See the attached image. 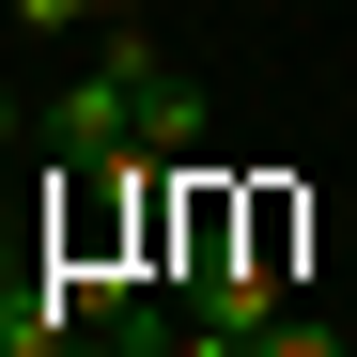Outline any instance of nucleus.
<instances>
[{
  "label": "nucleus",
  "instance_id": "1",
  "mask_svg": "<svg viewBox=\"0 0 357 357\" xmlns=\"http://www.w3.org/2000/svg\"><path fill=\"white\" fill-rule=\"evenodd\" d=\"M155 78H171V47H155V31H93V63L31 109L47 155H63V171H125V155H140V93H155Z\"/></svg>",
  "mask_w": 357,
  "mask_h": 357
},
{
  "label": "nucleus",
  "instance_id": "2",
  "mask_svg": "<svg viewBox=\"0 0 357 357\" xmlns=\"http://www.w3.org/2000/svg\"><path fill=\"white\" fill-rule=\"evenodd\" d=\"M140 155H171V171L202 155V78H155L140 93Z\"/></svg>",
  "mask_w": 357,
  "mask_h": 357
},
{
  "label": "nucleus",
  "instance_id": "3",
  "mask_svg": "<svg viewBox=\"0 0 357 357\" xmlns=\"http://www.w3.org/2000/svg\"><path fill=\"white\" fill-rule=\"evenodd\" d=\"M264 357H357V342H342V326H311V311H280V326H264Z\"/></svg>",
  "mask_w": 357,
  "mask_h": 357
},
{
  "label": "nucleus",
  "instance_id": "4",
  "mask_svg": "<svg viewBox=\"0 0 357 357\" xmlns=\"http://www.w3.org/2000/svg\"><path fill=\"white\" fill-rule=\"evenodd\" d=\"M16 125H31V109H16V93H0V140H16Z\"/></svg>",
  "mask_w": 357,
  "mask_h": 357
}]
</instances>
